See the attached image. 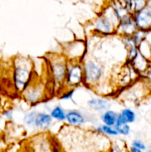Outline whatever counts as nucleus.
<instances>
[{"mask_svg":"<svg viewBox=\"0 0 151 152\" xmlns=\"http://www.w3.org/2000/svg\"><path fill=\"white\" fill-rule=\"evenodd\" d=\"M52 122L51 116L44 113L37 114L34 125L40 129H47Z\"/></svg>","mask_w":151,"mask_h":152,"instance_id":"5","label":"nucleus"},{"mask_svg":"<svg viewBox=\"0 0 151 152\" xmlns=\"http://www.w3.org/2000/svg\"><path fill=\"white\" fill-rule=\"evenodd\" d=\"M118 114L113 111H107L102 114V120L105 126H115L117 121Z\"/></svg>","mask_w":151,"mask_h":152,"instance_id":"10","label":"nucleus"},{"mask_svg":"<svg viewBox=\"0 0 151 152\" xmlns=\"http://www.w3.org/2000/svg\"><path fill=\"white\" fill-rule=\"evenodd\" d=\"M37 114L34 111L29 113V114H26L25 117V122L27 125L28 126H31V125L34 124L36 120V117Z\"/></svg>","mask_w":151,"mask_h":152,"instance_id":"16","label":"nucleus"},{"mask_svg":"<svg viewBox=\"0 0 151 152\" xmlns=\"http://www.w3.org/2000/svg\"><path fill=\"white\" fill-rule=\"evenodd\" d=\"M89 106L93 109L96 111H102V110H106L109 108L110 103L107 100L102 99H90L87 102Z\"/></svg>","mask_w":151,"mask_h":152,"instance_id":"9","label":"nucleus"},{"mask_svg":"<svg viewBox=\"0 0 151 152\" xmlns=\"http://www.w3.org/2000/svg\"><path fill=\"white\" fill-rule=\"evenodd\" d=\"M121 28L125 32L133 33L136 31L137 27L135 23L134 19L130 17L129 15H127V16H124L122 17L121 22Z\"/></svg>","mask_w":151,"mask_h":152,"instance_id":"8","label":"nucleus"},{"mask_svg":"<svg viewBox=\"0 0 151 152\" xmlns=\"http://www.w3.org/2000/svg\"><path fill=\"white\" fill-rule=\"evenodd\" d=\"M131 146L135 147V148H138V149H140L141 151H145L147 149V146L145 145V143L144 142H142L140 140H135L132 142V145Z\"/></svg>","mask_w":151,"mask_h":152,"instance_id":"17","label":"nucleus"},{"mask_svg":"<svg viewBox=\"0 0 151 152\" xmlns=\"http://www.w3.org/2000/svg\"><path fill=\"white\" fill-rule=\"evenodd\" d=\"M130 152H143V151H141L140 149H138V148H135V147L131 146V148H130Z\"/></svg>","mask_w":151,"mask_h":152,"instance_id":"20","label":"nucleus"},{"mask_svg":"<svg viewBox=\"0 0 151 152\" xmlns=\"http://www.w3.org/2000/svg\"><path fill=\"white\" fill-rule=\"evenodd\" d=\"M136 120V114L133 111L129 108L124 109L121 114H118L116 123H132Z\"/></svg>","mask_w":151,"mask_h":152,"instance_id":"6","label":"nucleus"},{"mask_svg":"<svg viewBox=\"0 0 151 152\" xmlns=\"http://www.w3.org/2000/svg\"><path fill=\"white\" fill-rule=\"evenodd\" d=\"M96 28L103 32H109L110 31L112 26L110 21L106 17H100L96 23Z\"/></svg>","mask_w":151,"mask_h":152,"instance_id":"11","label":"nucleus"},{"mask_svg":"<svg viewBox=\"0 0 151 152\" xmlns=\"http://www.w3.org/2000/svg\"><path fill=\"white\" fill-rule=\"evenodd\" d=\"M53 73H54L55 77L58 80H61L63 78L64 74H65V68L63 67V65H60V64L56 65V66L53 68Z\"/></svg>","mask_w":151,"mask_h":152,"instance_id":"15","label":"nucleus"},{"mask_svg":"<svg viewBox=\"0 0 151 152\" xmlns=\"http://www.w3.org/2000/svg\"><path fill=\"white\" fill-rule=\"evenodd\" d=\"M50 116L52 118L56 120H59V121H63V120H66V114L60 106L55 107L51 111Z\"/></svg>","mask_w":151,"mask_h":152,"instance_id":"12","label":"nucleus"},{"mask_svg":"<svg viewBox=\"0 0 151 152\" xmlns=\"http://www.w3.org/2000/svg\"><path fill=\"white\" fill-rule=\"evenodd\" d=\"M15 83L18 88H24L28 85L29 81L30 74L28 70L25 69V68L18 67L15 71Z\"/></svg>","mask_w":151,"mask_h":152,"instance_id":"3","label":"nucleus"},{"mask_svg":"<svg viewBox=\"0 0 151 152\" xmlns=\"http://www.w3.org/2000/svg\"><path fill=\"white\" fill-rule=\"evenodd\" d=\"M98 130H99V132H102V133L110 135V136H116V135L118 134V132L115 131V129H113L110 126H105V125L99 126V127L98 128Z\"/></svg>","mask_w":151,"mask_h":152,"instance_id":"14","label":"nucleus"},{"mask_svg":"<svg viewBox=\"0 0 151 152\" xmlns=\"http://www.w3.org/2000/svg\"><path fill=\"white\" fill-rule=\"evenodd\" d=\"M82 78V69L79 65L73 67L68 74V83L70 85H77L81 81Z\"/></svg>","mask_w":151,"mask_h":152,"instance_id":"4","label":"nucleus"},{"mask_svg":"<svg viewBox=\"0 0 151 152\" xmlns=\"http://www.w3.org/2000/svg\"><path fill=\"white\" fill-rule=\"evenodd\" d=\"M115 129L118 134H121L124 136L128 135L130 132V127L127 123H116L115 125Z\"/></svg>","mask_w":151,"mask_h":152,"instance_id":"13","label":"nucleus"},{"mask_svg":"<svg viewBox=\"0 0 151 152\" xmlns=\"http://www.w3.org/2000/svg\"><path fill=\"white\" fill-rule=\"evenodd\" d=\"M4 116L7 117V119H9V120H12V118H13V112H12V111H7L4 113Z\"/></svg>","mask_w":151,"mask_h":152,"instance_id":"19","label":"nucleus"},{"mask_svg":"<svg viewBox=\"0 0 151 152\" xmlns=\"http://www.w3.org/2000/svg\"><path fill=\"white\" fill-rule=\"evenodd\" d=\"M136 27L141 31H147L151 29V6L148 1L144 7L136 12L134 16Z\"/></svg>","mask_w":151,"mask_h":152,"instance_id":"1","label":"nucleus"},{"mask_svg":"<svg viewBox=\"0 0 151 152\" xmlns=\"http://www.w3.org/2000/svg\"><path fill=\"white\" fill-rule=\"evenodd\" d=\"M73 91L68 92V93H67L66 94H64L63 96H62V99H70V98L72 97V96H73Z\"/></svg>","mask_w":151,"mask_h":152,"instance_id":"18","label":"nucleus"},{"mask_svg":"<svg viewBox=\"0 0 151 152\" xmlns=\"http://www.w3.org/2000/svg\"><path fill=\"white\" fill-rule=\"evenodd\" d=\"M66 120L70 124L79 126L84 123V117L77 111H70L66 114Z\"/></svg>","mask_w":151,"mask_h":152,"instance_id":"7","label":"nucleus"},{"mask_svg":"<svg viewBox=\"0 0 151 152\" xmlns=\"http://www.w3.org/2000/svg\"><path fill=\"white\" fill-rule=\"evenodd\" d=\"M85 78L89 83H95L98 81L102 76V69L93 62H88L85 65Z\"/></svg>","mask_w":151,"mask_h":152,"instance_id":"2","label":"nucleus"}]
</instances>
